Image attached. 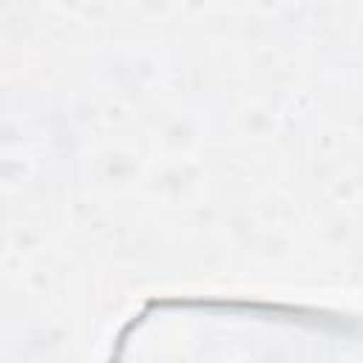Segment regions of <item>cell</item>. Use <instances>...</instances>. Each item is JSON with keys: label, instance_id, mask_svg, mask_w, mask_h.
Instances as JSON below:
<instances>
[{"label": "cell", "instance_id": "cell-1", "mask_svg": "<svg viewBox=\"0 0 363 363\" xmlns=\"http://www.w3.org/2000/svg\"><path fill=\"white\" fill-rule=\"evenodd\" d=\"M108 363H343L340 315L230 298L147 301Z\"/></svg>", "mask_w": 363, "mask_h": 363}]
</instances>
